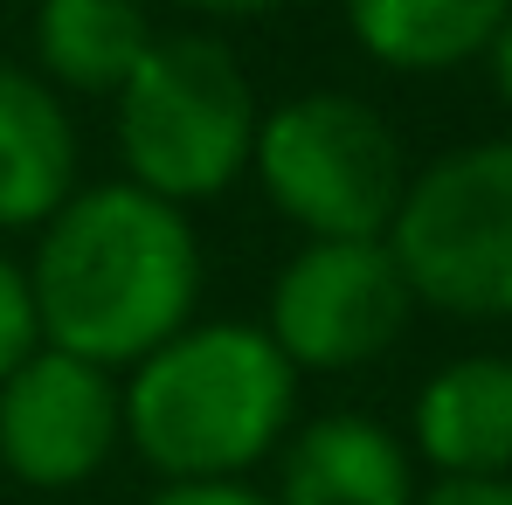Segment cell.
Instances as JSON below:
<instances>
[{
	"label": "cell",
	"mask_w": 512,
	"mask_h": 505,
	"mask_svg": "<svg viewBox=\"0 0 512 505\" xmlns=\"http://www.w3.org/2000/svg\"><path fill=\"white\" fill-rule=\"evenodd\" d=\"M28 298L42 346L77 353L104 374L139 367L153 346L194 326L201 236L173 201L132 180L84 187L35 229Z\"/></svg>",
	"instance_id": "1"
},
{
	"label": "cell",
	"mask_w": 512,
	"mask_h": 505,
	"mask_svg": "<svg viewBox=\"0 0 512 505\" xmlns=\"http://www.w3.org/2000/svg\"><path fill=\"white\" fill-rule=\"evenodd\" d=\"M118 409H125L132 450L167 485L243 478L291 429L298 367L270 346L263 326L208 319L153 346L118 388Z\"/></svg>",
	"instance_id": "2"
},
{
	"label": "cell",
	"mask_w": 512,
	"mask_h": 505,
	"mask_svg": "<svg viewBox=\"0 0 512 505\" xmlns=\"http://www.w3.org/2000/svg\"><path fill=\"white\" fill-rule=\"evenodd\" d=\"M256 104L250 70L229 56V42L187 28L153 35L146 63L118 90V160L125 180L160 194L173 208L229 194L256 153Z\"/></svg>",
	"instance_id": "3"
},
{
	"label": "cell",
	"mask_w": 512,
	"mask_h": 505,
	"mask_svg": "<svg viewBox=\"0 0 512 505\" xmlns=\"http://www.w3.org/2000/svg\"><path fill=\"white\" fill-rule=\"evenodd\" d=\"M250 173L305 243H381L409 194L395 125L346 90H305L270 104L256 118Z\"/></svg>",
	"instance_id": "4"
},
{
	"label": "cell",
	"mask_w": 512,
	"mask_h": 505,
	"mask_svg": "<svg viewBox=\"0 0 512 505\" xmlns=\"http://www.w3.org/2000/svg\"><path fill=\"white\" fill-rule=\"evenodd\" d=\"M388 250L416 305L450 319H512V139H478L409 173Z\"/></svg>",
	"instance_id": "5"
},
{
	"label": "cell",
	"mask_w": 512,
	"mask_h": 505,
	"mask_svg": "<svg viewBox=\"0 0 512 505\" xmlns=\"http://www.w3.org/2000/svg\"><path fill=\"white\" fill-rule=\"evenodd\" d=\"M409 277L381 243H305L277 270L263 333L298 374H346L409 333Z\"/></svg>",
	"instance_id": "6"
},
{
	"label": "cell",
	"mask_w": 512,
	"mask_h": 505,
	"mask_svg": "<svg viewBox=\"0 0 512 505\" xmlns=\"http://www.w3.org/2000/svg\"><path fill=\"white\" fill-rule=\"evenodd\" d=\"M125 436L118 374L90 367L77 353L35 346L0 381V464L28 492H70L111 464Z\"/></svg>",
	"instance_id": "7"
},
{
	"label": "cell",
	"mask_w": 512,
	"mask_h": 505,
	"mask_svg": "<svg viewBox=\"0 0 512 505\" xmlns=\"http://www.w3.org/2000/svg\"><path fill=\"white\" fill-rule=\"evenodd\" d=\"M277 505H416L409 443L388 422L340 409L312 416L277 457Z\"/></svg>",
	"instance_id": "8"
},
{
	"label": "cell",
	"mask_w": 512,
	"mask_h": 505,
	"mask_svg": "<svg viewBox=\"0 0 512 505\" xmlns=\"http://www.w3.org/2000/svg\"><path fill=\"white\" fill-rule=\"evenodd\" d=\"M416 457L436 478H506L512 471V360L464 353L443 360L416 395Z\"/></svg>",
	"instance_id": "9"
},
{
	"label": "cell",
	"mask_w": 512,
	"mask_h": 505,
	"mask_svg": "<svg viewBox=\"0 0 512 505\" xmlns=\"http://www.w3.org/2000/svg\"><path fill=\"white\" fill-rule=\"evenodd\" d=\"M77 194V132L56 90L0 63V229H42Z\"/></svg>",
	"instance_id": "10"
},
{
	"label": "cell",
	"mask_w": 512,
	"mask_h": 505,
	"mask_svg": "<svg viewBox=\"0 0 512 505\" xmlns=\"http://www.w3.org/2000/svg\"><path fill=\"white\" fill-rule=\"evenodd\" d=\"M153 35L146 0H35V70L49 90L118 97Z\"/></svg>",
	"instance_id": "11"
},
{
	"label": "cell",
	"mask_w": 512,
	"mask_h": 505,
	"mask_svg": "<svg viewBox=\"0 0 512 505\" xmlns=\"http://www.w3.org/2000/svg\"><path fill=\"white\" fill-rule=\"evenodd\" d=\"M512 0H346L353 42L395 77H443L492 49Z\"/></svg>",
	"instance_id": "12"
},
{
	"label": "cell",
	"mask_w": 512,
	"mask_h": 505,
	"mask_svg": "<svg viewBox=\"0 0 512 505\" xmlns=\"http://www.w3.org/2000/svg\"><path fill=\"white\" fill-rule=\"evenodd\" d=\"M42 346V326H35V298H28V270L0 256V381Z\"/></svg>",
	"instance_id": "13"
},
{
	"label": "cell",
	"mask_w": 512,
	"mask_h": 505,
	"mask_svg": "<svg viewBox=\"0 0 512 505\" xmlns=\"http://www.w3.org/2000/svg\"><path fill=\"white\" fill-rule=\"evenodd\" d=\"M146 505H277V499L243 485V478H201V485H160Z\"/></svg>",
	"instance_id": "14"
},
{
	"label": "cell",
	"mask_w": 512,
	"mask_h": 505,
	"mask_svg": "<svg viewBox=\"0 0 512 505\" xmlns=\"http://www.w3.org/2000/svg\"><path fill=\"white\" fill-rule=\"evenodd\" d=\"M416 505H512V478H436Z\"/></svg>",
	"instance_id": "15"
},
{
	"label": "cell",
	"mask_w": 512,
	"mask_h": 505,
	"mask_svg": "<svg viewBox=\"0 0 512 505\" xmlns=\"http://www.w3.org/2000/svg\"><path fill=\"white\" fill-rule=\"evenodd\" d=\"M180 14H201V21H250V14H270L284 0H167Z\"/></svg>",
	"instance_id": "16"
},
{
	"label": "cell",
	"mask_w": 512,
	"mask_h": 505,
	"mask_svg": "<svg viewBox=\"0 0 512 505\" xmlns=\"http://www.w3.org/2000/svg\"><path fill=\"white\" fill-rule=\"evenodd\" d=\"M485 63H492V90L506 97V111H512V14H506V28L492 35V49H485Z\"/></svg>",
	"instance_id": "17"
}]
</instances>
